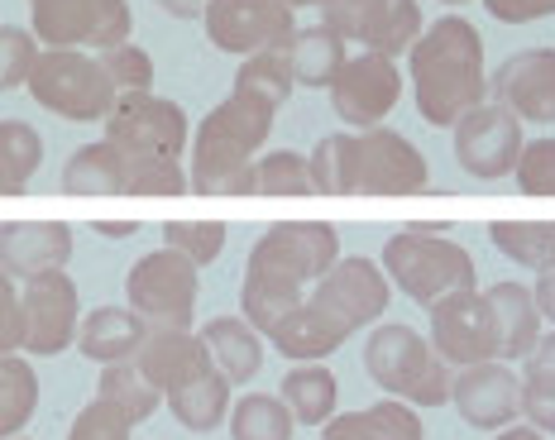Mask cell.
<instances>
[{
    "label": "cell",
    "mask_w": 555,
    "mask_h": 440,
    "mask_svg": "<svg viewBox=\"0 0 555 440\" xmlns=\"http://www.w3.org/2000/svg\"><path fill=\"white\" fill-rule=\"evenodd\" d=\"M340 263V235L326 220H278L249 245L245 283H240V316L259 335L307 302V293Z\"/></svg>",
    "instance_id": "obj_1"
},
{
    "label": "cell",
    "mask_w": 555,
    "mask_h": 440,
    "mask_svg": "<svg viewBox=\"0 0 555 440\" xmlns=\"http://www.w3.org/2000/svg\"><path fill=\"white\" fill-rule=\"evenodd\" d=\"M412 101L431 130H455L460 120L489 101V67H483V39L465 15H441L422 29L408 53Z\"/></svg>",
    "instance_id": "obj_2"
},
{
    "label": "cell",
    "mask_w": 555,
    "mask_h": 440,
    "mask_svg": "<svg viewBox=\"0 0 555 440\" xmlns=\"http://www.w3.org/2000/svg\"><path fill=\"white\" fill-rule=\"evenodd\" d=\"M269 134H273V111L254 106V101H240V96L221 101L192 134V148H188L192 192L225 196V182L235 178V172L254 168V158L269 144Z\"/></svg>",
    "instance_id": "obj_3"
},
{
    "label": "cell",
    "mask_w": 555,
    "mask_h": 440,
    "mask_svg": "<svg viewBox=\"0 0 555 440\" xmlns=\"http://www.w3.org/2000/svg\"><path fill=\"white\" fill-rule=\"evenodd\" d=\"M364 374L388 398H402L412 407H446L450 388H455V374L431 350V340L422 331L402 326V321L374 326V335L364 340Z\"/></svg>",
    "instance_id": "obj_4"
},
{
    "label": "cell",
    "mask_w": 555,
    "mask_h": 440,
    "mask_svg": "<svg viewBox=\"0 0 555 440\" xmlns=\"http://www.w3.org/2000/svg\"><path fill=\"white\" fill-rule=\"evenodd\" d=\"M384 273L402 297L431 311L450 293H469L474 287V254L455 245L450 235H426V230H402L384 245Z\"/></svg>",
    "instance_id": "obj_5"
},
{
    "label": "cell",
    "mask_w": 555,
    "mask_h": 440,
    "mask_svg": "<svg viewBox=\"0 0 555 440\" xmlns=\"http://www.w3.org/2000/svg\"><path fill=\"white\" fill-rule=\"evenodd\" d=\"M29 96L39 101L43 111L63 115L73 125H96L106 120L120 101L111 73L101 67L96 53L87 49H43L39 63L29 73Z\"/></svg>",
    "instance_id": "obj_6"
},
{
    "label": "cell",
    "mask_w": 555,
    "mask_h": 440,
    "mask_svg": "<svg viewBox=\"0 0 555 440\" xmlns=\"http://www.w3.org/2000/svg\"><path fill=\"white\" fill-rule=\"evenodd\" d=\"M196 297H202V269L168 245L149 249L125 273V302L149 321V331H192Z\"/></svg>",
    "instance_id": "obj_7"
},
{
    "label": "cell",
    "mask_w": 555,
    "mask_h": 440,
    "mask_svg": "<svg viewBox=\"0 0 555 440\" xmlns=\"http://www.w3.org/2000/svg\"><path fill=\"white\" fill-rule=\"evenodd\" d=\"M29 29L43 49L106 53L130 39V0H29Z\"/></svg>",
    "instance_id": "obj_8"
},
{
    "label": "cell",
    "mask_w": 555,
    "mask_h": 440,
    "mask_svg": "<svg viewBox=\"0 0 555 440\" xmlns=\"http://www.w3.org/2000/svg\"><path fill=\"white\" fill-rule=\"evenodd\" d=\"M77 326H82V293L67 269L39 273L20 287V350L29 359L63 354L67 345H77Z\"/></svg>",
    "instance_id": "obj_9"
},
{
    "label": "cell",
    "mask_w": 555,
    "mask_h": 440,
    "mask_svg": "<svg viewBox=\"0 0 555 440\" xmlns=\"http://www.w3.org/2000/svg\"><path fill=\"white\" fill-rule=\"evenodd\" d=\"M106 139L134 158H178L192 148V125L178 101L154 96V91H125L106 115Z\"/></svg>",
    "instance_id": "obj_10"
},
{
    "label": "cell",
    "mask_w": 555,
    "mask_h": 440,
    "mask_svg": "<svg viewBox=\"0 0 555 440\" xmlns=\"http://www.w3.org/2000/svg\"><path fill=\"white\" fill-rule=\"evenodd\" d=\"M206 43L235 57H254L269 49H293L297 39V10L283 0H211L202 15Z\"/></svg>",
    "instance_id": "obj_11"
},
{
    "label": "cell",
    "mask_w": 555,
    "mask_h": 440,
    "mask_svg": "<svg viewBox=\"0 0 555 440\" xmlns=\"http://www.w3.org/2000/svg\"><path fill=\"white\" fill-rule=\"evenodd\" d=\"M431 182L426 154L408 134L374 125V130H354V172L350 192L360 196H412Z\"/></svg>",
    "instance_id": "obj_12"
},
{
    "label": "cell",
    "mask_w": 555,
    "mask_h": 440,
    "mask_svg": "<svg viewBox=\"0 0 555 440\" xmlns=\"http://www.w3.org/2000/svg\"><path fill=\"white\" fill-rule=\"evenodd\" d=\"M321 25H331L345 43H364V53L402 57L422 39V5L416 0H335L321 10Z\"/></svg>",
    "instance_id": "obj_13"
},
{
    "label": "cell",
    "mask_w": 555,
    "mask_h": 440,
    "mask_svg": "<svg viewBox=\"0 0 555 440\" xmlns=\"http://www.w3.org/2000/svg\"><path fill=\"white\" fill-rule=\"evenodd\" d=\"M307 302H317L331 321H340L350 335H360V331H369L388 311L392 283H388L384 263L364 259V254H350V259L340 254V263H335V269L321 277L317 287H311Z\"/></svg>",
    "instance_id": "obj_14"
},
{
    "label": "cell",
    "mask_w": 555,
    "mask_h": 440,
    "mask_svg": "<svg viewBox=\"0 0 555 440\" xmlns=\"http://www.w3.org/2000/svg\"><path fill=\"white\" fill-rule=\"evenodd\" d=\"M450 144H455V164L465 168L469 178L499 182L517 168L527 139H522V120H517L513 111L499 106V101H483V106H474L465 120L450 130Z\"/></svg>",
    "instance_id": "obj_15"
},
{
    "label": "cell",
    "mask_w": 555,
    "mask_h": 440,
    "mask_svg": "<svg viewBox=\"0 0 555 440\" xmlns=\"http://www.w3.org/2000/svg\"><path fill=\"white\" fill-rule=\"evenodd\" d=\"M326 91H331L335 115L350 130H374L402 101V67L398 57H384V53H354L345 57V67L335 73V82Z\"/></svg>",
    "instance_id": "obj_16"
},
{
    "label": "cell",
    "mask_w": 555,
    "mask_h": 440,
    "mask_svg": "<svg viewBox=\"0 0 555 440\" xmlns=\"http://www.w3.org/2000/svg\"><path fill=\"white\" fill-rule=\"evenodd\" d=\"M431 350L446 359L450 368H469L483 359H499V326L483 293H450L431 307Z\"/></svg>",
    "instance_id": "obj_17"
},
{
    "label": "cell",
    "mask_w": 555,
    "mask_h": 440,
    "mask_svg": "<svg viewBox=\"0 0 555 440\" xmlns=\"http://www.w3.org/2000/svg\"><path fill=\"white\" fill-rule=\"evenodd\" d=\"M450 402H455L460 422L474 426V431H503L522 416V374L507 359L469 364L455 374Z\"/></svg>",
    "instance_id": "obj_18"
},
{
    "label": "cell",
    "mask_w": 555,
    "mask_h": 440,
    "mask_svg": "<svg viewBox=\"0 0 555 440\" xmlns=\"http://www.w3.org/2000/svg\"><path fill=\"white\" fill-rule=\"evenodd\" d=\"M489 101H499L522 125H555V49H522L503 57L489 77Z\"/></svg>",
    "instance_id": "obj_19"
},
{
    "label": "cell",
    "mask_w": 555,
    "mask_h": 440,
    "mask_svg": "<svg viewBox=\"0 0 555 440\" xmlns=\"http://www.w3.org/2000/svg\"><path fill=\"white\" fill-rule=\"evenodd\" d=\"M73 259V225L67 220H0V269L20 283Z\"/></svg>",
    "instance_id": "obj_20"
},
{
    "label": "cell",
    "mask_w": 555,
    "mask_h": 440,
    "mask_svg": "<svg viewBox=\"0 0 555 440\" xmlns=\"http://www.w3.org/2000/svg\"><path fill=\"white\" fill-rule=\"evenodd\" d=\"M134 364L144 368L168 398V392L188 388L192 378L211 374L216 359H211V350H206L202 335H192V331H149L144 350L134 354Z\"/></svg>",
    "instance_id": "obj_21"
},
{
    "label": "cell",
    "mask_w": 555,
    "mask_h": 440,
    "mask_svg": "<svg viewBox=\"0 0 555 440\" xmlns=\"http://www.w3.org/2000/svg\"><path fill=\"white\" fill-rule=\"evenodd\" d=\"M144 340H149V321L130 307H96V311H87L82 326H77V350L101 368L134 359L144 350Z\"/></svg>",
    "instance_id": "obj_22"
},
{
    "label": "cell",
    "mask_w": 555,
    "mask_h": 440,
    "mask_svg": "<svg viewBox=\"0 0 555 440\" xmlns=\"http://www.w3.org/2000/svg\"><path fill=\"white\" fill-rule=\"evenodd\" d=\"M489 311H493V326H499V359L507 364H522V359L541 345V311H537V297H531L527 283H493L489 293Z\"/></svg>",
    "instance_id": "obj_23"
},
{
    "label": "cell",
    "mask_w": 555,
    "mask_h": 440,
    "mask_svg": "<svg viewBox=\"0 0 555 440\" xmlns=\"http://www.w3.org/2000/svg\"><path fill=\"white\" fill-rule=\"evenodd\" d=\"M269 340L287 364H321V359L335 354L345 340H350V331H345L340 321H331L317 302H302L297 311H287V316L278 321Z\"/></svg>",
    "instance_id": "obj_24"
},
{
    "label": "cell",
    "mask_w": 555,
    "mask_h": 440,
    "mask_svg": "<svg viewBox=\"0 0 555 440\" xmlns=\"http://www.w3.org/2000/svg\"><path fill=\"white\" fill-rule=\"evenodd\" d=\"M321 440H426L422 412L402 398H384L364 412H340L321 426Z\"/></svg>",
    "instance_id": "obj_25"
},
{
    "label": "cell",
    "mask_w": 555,
    "mask_h": 440,
    "mask_svg": "<svg viewBox=\"0 0 555 440\" xmlns=\"http://www.w3.org/2000/svg\"><path fill=\"white\" fill-rule=\"evenodd\" d=\"M211 350L216 368L230 378V384H254L263 368V335L249 326L245 316H211L202 331H196Z\"/></svg>",
    "instance_id": "obj_26"
},
{
    "label": "cell",
    "mask_w": 555,
    "mask_h": 440,
    "mask_svg": "<svg viewBox=\"0 0 555 440\" xmlns=\"http://www.w3.org/2000/svg\"><path fill=\"white\" fill-rule=\"evenodd\" d=\"M230 388H235V384H230L221 368H211V374L192 378L188 388L168 392L164 407L172 412V422H178L182 431L206 436V431H216L221 422H230Z\"/></svg>",
    "instance_id": "obj_27"
},
{
    "label": "cell",
    "mask_w": 555,
    "mask_h": 440,
    "mask_svg": "<svg viewBox=\"0 0 555 440\" xmlns=\"http://www.w3.org/2000/svg\"><path fill=\"white\" fill-rule=\"evenodd\" d=\"M278 398L287 402L297 426H326L335 416V402H340V384H335V374L326 364H293L283 374Z\"/></svg>",
    "instance_id": "obj_28"
},
{
    "label": "cell",
    "mask_w": 555,
    "mask_h": 440,
    "mask_svg": "<svg viewBox=\"0 0 555 440\" xmlns=\"http://www.w3.org/2000/svg\"><path fill=\"white\" fill-rule=\"evenodd\" d=\"M287 57H293V82L297 87L326 91L350 53H345V39L331 25H311V29H297V39H293V49H287Z\"/></svg>",
    "instance_id": "obj_29"
},
{
    "label": "cell",
    "mask_w": 555,
    "mask_h": 440,
    "mask_svg": "<svg viewBox=\"0 0 555 440\" xmlns=\"http://www.w3.org/2000/svg\"><path fill=\"white\" fill-rule=\"evenodd\" d=\"M293 57H287V49H269V53H254L240 63V73H235V91L230 96H240V101H254V106H263V111H283L287 106V96H293Z\"/></svg>",
    "instance_id": "obj_30"
},
{
    "label": "cell",
    "mask_w": 555,
    "mask_h": 440,
    "mask_svg": "<svg viewBox=\"0 0 555 440\" xmlns=\"http://www.w3.org/2000/svg\"><path fill=\"white\" fill-rule=\"evenodd\" d=\"M63 192L67 196H106L125 192V148H115L111 139L77 148L63 168Z\"/></svg>",
    "instance_id": "obj_31"
},
{
    "label": "cell",
    "mask_w": 555,
    "mask_h": 440,
    "mask_svg": "<svg viewBox=\"0 0 555 440\" xmlns=\"http://www.w3.org/2000/svg\"><path fill=\"white\" fill-rule=\"evenodd\" d=\"M96 398H101V402H111V407H120L134 426L164 412V388H158L154 378H149L144 368L134 364V359L101 368V378H96Z\"/></svg>",
    "instance_id": "obj_32"
},
{
    "label": "cell",
    "mask_w": 555,
    "mask_h": 440,
    "mask_svg": "<svg viewBox=\"0 0 555 440\" xmlns=\"http://www.w3.org/2000/svg\"><path fill=\"white\" fill-rule=\"evenodd\" d=\"M489 240L503 259L522 263L531 273L555 269V220H493Z\"/></svg>",
    "instance_id": "obj_33"
},
{
    "label": "cell",
    "mask_w": 555,
    "mask_h": 440,
    "mask_svg": "<svg viewBox=\"0 0 555 440\" xmlns=\"http://www.w3.org/2000/svg\"><path fill=\"white\" fill-rule=\"evenodd\" d=\"M39 412V374L25 354H0V440L25 436Z\"/></svg>",
    "instance_id": "obj_34"
},
{
    "label": "cell",
    "mask_w": 555,
    "mask_h": 440,
    "mask_svg": "<svg viewBox=\"0 0 555 440\" xmlns=\"http://www.w3.org/2000/svg\"><path fill=\"white\" fill-rule=\"evenodd\" d=\"M522 416L527 426L555 436V326L522 359Z\"/></svg>",
    "instance_id": "obj_35"
},
{
    "label": "cell",
    "mask_w": 555,
    "mask_h": 440,
    "mask_svg": "<svg viewBox=\"0 0 555 440\" xmlns=\"http://www.w3.org/2000/svg\"><path fill=\"white\" fill-rule=\"evenodd\" d=\"M43 168V134L29 120H0V196H20Z\"/></svg>",
    "instance_id": "obj_36"
},
{
    "label": "cell",
    "mask_w": 555,
    "mask_h": 440,
    "mask_svg": "<svg viewBox=\"0 0 555 440\" xmlns=\"http://www.w3.org/2000/svg\"><path fill=\"white\" fill-rule=\"evenodd\" d=\"M297 416L273 392H245L230 407V440H293Z\"/></svg>",
    "instance_id": "obj_37"
},
{
    "label": "cell",
    "mask_w": 555,
    "mask_h": 440,
    "mask_svg": "<svg viewBox=\"0 0 555 440\" xmlns=\"http://www.w3.org/2000/svg\"><path fill=\"white\" fill-rule=\"evenodd\" d=\"M311 168V192L321 196H350V172H354V130L317 139L307 158Z\"/></svg>",
    "instance_id": "obj_38"
},
{
    "label": "cell",
    "mask_w": 555,
    "mask_h": 440,
    "mask_svg": "<svg viewBox=\"0 0 555 440\" xmlns=\"http://www.w3.org/2000/svg\"><path fill=\"white\" fill-rule=\"evenodd\" d=\"M192 192V178L178 158H134L125 154V196H182Z\"/></svg>",
    "instance_id": "obj_39"
},
{
    "label": "cell",
    "mask_w": 555,
    "mask_h": 440,
    "mask_svg": "<svg viewBox=\"0 0 555 440\" xmlns=\"http://www.w3.org/2000/svg\"><path fill=\"white\" fill-rule=\"evenodd\" d=\"M164 245L188 254L196 269H206V263L221 259L225 249V225L221 220H164Z\"/></svg>",
    "instance_id": "obj_40"
},
{
    "label": "cell",
    "mask_w": 555,
    "mask_h": 440,
    "mask_svg": "<svg viewBox=\"0 0 555 440\" xmlns=\"http://www.w3.org/2000/svg\"><path fill=\"white\" fill-rule=\"evenodd\" d=\"M254 187H259V196H311V168L307 158L273 148L254 164Z\"/></svg>",
    "instance_id": "obj_41"
},
{
    "label": "cell",
    "mask_w": 555,
    "mask_h": 440,
    "mask_svg": "<svg viewBox=\"0 0 555 440\" xmlns=\"http://www.w3.org/2000/svg\"><path fill=\"white\" fill-rule=\"evenodd\" d=\"M43 43L34 39V29H20V25H0V91H15V87H29V73L39 63Z\"/></svg>",
    "instance_id": "obj_42"
},
{
    "label": "cell",
    "mask_w": 555,
    "mask_h": 440,
    "mask_svg": "<svg viewBox=\"0 0 555 440\" xmlns=\"http://www.w3.org/2000/svg\"><path fill=\"white\" fill-rule=\"evenodd\" d=\"M101 57V67L111 73V82H115V91H154V57H149L139 43H115V49H106V53H96Z\"/></svg>",
    "instance_id": "obj_43"
},
{
    "label": "cell",
    "mask_w": 555,
    "mask_h": 440,
    "mask_svg": "<svg viewBox=\"0 0 555 440\" xmlns=\"http://www.w3.org/2000/svg\"><path fill=\"white\" fill-rule=\"evenodd\" d=\"M67 440H134V422L111 402H87L67 426Z\"/></svg>",
    "instance_id": "obj_44"
},
{
    "label": "cell",
    "mask_w": 555,
    "mask_h": 440,
    "mask_svg": "<svg viewBox=\"0 0 555 440\" xmlns=\"http://www.w3.org/2000/svg\"><path fill=\"white\" fill-rule=\"evenodd\" d=\"M513 178L527 196H555V139L551 134L522 144V158H517Z\"/></svg>",
    "instance_id": "obj_45"
},
{
    "label": "cell",
    "mask_w": 555,
    "mask_h": 440,
    "mask_svg": "<svg viewBox=\"0 0 555 440\" xmlns=\"http://www.w3.org/2000/svg\"><path fill=\"white\" fill-rule=\"evenodd\" d=\"M0 354H20V287L0 269Z\"/></svg>",
    "instance_id": "obj_46"
},
{
    "label": "cell",
    "mask_w": 555,
    "mask_h": 440,
    "mask_svg": "<svg viewBox=\"0 0 555 440\" xmlns=\"http://www.w3.org/2000/svg\"><path fill=\"white\" fill-rule=\"evenodd\" d=\"M499 25H537V20H551L555 15V0H483Z\"/></svg>",
    "instance_id": "obj_47"
},
{
    "label": "cell",
    "mask_w": 555,
    "mask_h": 440,
    "mask_svg": "<svg viewBox=\"0 0 555 440\" xmlns=\"http://www.w3.org/2000/svg\"><path fill=\"white\" fill-rule=\"evenodd\" d=\"M531 297H537V311L546 326H555V269L537 273V287H531Z\"/></svg>",
    "instance_id": "obj_48"
},
{
    "label": "cell",
    "mask_w": 555,
    "mask_h": 440,
    "mask_svg": "<svg viewBox=\"0 0 555 440\" xmlns=\"http://www.w3.org/2000/svg\"><path fill=\"white\" fill-rule=\"evenodd\" d=\"M158 5H164L172 20H202L211 0H158Z\"/></svg>",
    "instance_id": "obj_49"
},
{
    "label": "cell",
    "mask_w": 555,
    "mask_h": 440,
    "mask_svg": "<svg viewBox=\"0 0 555 440\" xmlns=\"http://www.w3.org/2000/svg\"><path fill=\"white\" fill-rule=\"evenodd\" d=\"M91 230H96L101 240H130L134 235V220H91Z\"/></svg>",
    "instance_id": "obj_50"
},
{
    "label": "cell",
    "mask_w": 555,
    "mask_h": 440,
    "mask_svg": "<svg viewBox=\"0 0 555 440\" xmlns=\"http://www.w3.org/2000/svg\"><path fill=\"white\" fill-rule=\"evenodd\" d=\"M493 440H551V436L537 431V426H503V431H493Z\"/></svg>",
    "instance_id": "obj_51"
},
{
    "label": "cell",
    "mask_w": 555,
    "mask_h": 440,
    "mask_svg": "<svg viewBox=\"0 0 555 440\" xmlns=\"http://www.w3.org/2000/svg\"><path fill=\"white\" fill-rule=\"evenodd\" d=\"M287 10H326V5H335V0H283Z\"/></svg>",
    "instance_id": "obj_52"
},
{
    "label": "cell",
    "mask_w": 555,
    "mask_h": 440,
    "mask_svg": "<svg viewBox=\"0 0 555 440\" xmlns=\"http://www.w3.org/2000/svg\"><path fill=\"white\" fill-rule=\"evenodd\" d=\"M441 5H469V0H441Z\"/></svg>",
    "instance_id": "obj_53"
},
{
    "label": "cell",
    "mask_w": 555,
    "mask_h": 440,
    "mask_svg": "<svg viewBox=\"0 0 555 440\" xmlns=\"http://www.w3.org/2000/svg\"><path fill=\"white\" fill-rule=\"evenodd\" d=\"M10 440H34V436H10Z\"/></svg>",
    "instance_id": "obj_54"
}]
</instances>
